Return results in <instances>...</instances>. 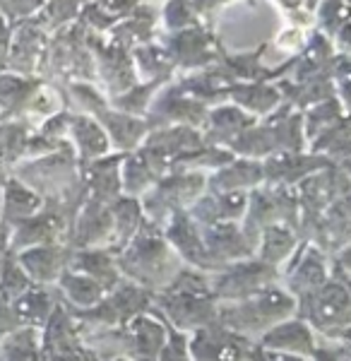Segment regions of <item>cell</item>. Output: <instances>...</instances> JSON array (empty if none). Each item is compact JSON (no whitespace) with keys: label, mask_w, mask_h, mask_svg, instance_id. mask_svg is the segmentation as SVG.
<instances>
[{"label":"cell","mask_w":351,"mask_h":361,"mask_svg":"<svg viewBox=\"0 0 351 361\" xmlns=\"http://www.w3.org/2000/svg\"><path fill=\"white\" fill-rule=\"evenodd\" d=\"M0 121H3V118H0Z\"/></svg>","instance_id":"9c48e42d"},{"label":"cell","mask_w":351,"mask_h":361,"mask_svg":"<svg viewBox=\"0 0 351 361\" xmlns=\"http://www.w3.org/2000/svg\"><path fill=\"white\" fill-rule=\"evenodd\" d=\"M5 258H8V253H5V250H0V275H3V267H5Z\"/></svg>","instance_id":"ba28073f"},{"label":"cell","mask_w":351,"mask_h":361,"mask_svg":"<svg viewBox=\"0 0 351 361\" xmlns=\"http://www.w3.org/2000/svg\"><path fill=\"white\" fill-rule=\"evenodd\" d=\"M0 361H41L37 328H17L0 340Z\"/></svg>","instance_id":"277c9868"},{"label":"cell","mask_w":351,"mask_h":361,"mask_svg":"<svg viewBox=\"0 0 351 361\" xmlns=\"http://www.w3.org/2000/svg\"><path fill=\"white\" fill-rule=\"evenodd\" d=\"M13 29H15L13 22H10L5 15H0V70H5V61H8V49H10V39H13Z\"/></svg>","instance_id":"52a82bcc"},{"label":"cell","mask_w":351,"mask_h":361,"mask_svg":"<svg viewBox=\"0 0 351 361\" xmlns=\"http://www.w3.org/2000/svg\"><path fill=\"white\" fill-rule=\"evenodd\" d=\"M46 51H49V34L41 32L32 20L20 22L13 29L5 70L37 78L41 66L46 63Z\"/></svg>","instance_id":"6da1fadb"},{"label":"cell","mask_w":351,"mask_h":361,"mask_svg":"<svg viewBox=\"0 0 351 361\" xmlns=\"http://www.w3.org/2000/svg\"><path fill=\"white\" fill-rule=\"evenodd\" d=\"M46 0H0V15L8 17L13 25L32 20Z\"/></svg>","instance_id":"8992f818"},{"label":"cell","mask_w":351,"mask_h":361,"mask_svg":"<svg viewBox=\"0 0 351 361\" xmlns=\"http://www.w3.org/2000/svg\"><path fill=\"white\" fill-rule=\"evenodd\" d=\"M39 85L41 80L32 78V75L0 70V118H20Z\"/></svg>","instance_id":"3957f363"},{"label":"cell","mask_w":351,"mask_h":361,"mask_svg":"<svg viewBox=\"0 0 351 361\" xmlns=\"http://www.w3.org/2000/svg\"><path fill=\"white\" fill-rule=\"evenodd\" d=\"M10 255L20 263L34 284L58 282V277L63 275V265H66V253L56 243H37V246L20 248Z\"/></svg>","instance_id":"7a4b0ae2"},{"label":"cell","mask_w":351,"mask_h":361,"mask_svg":"<svg viewBox=\"0 0 351 361\" xmlns=\"http://www.w3.org/2000/svg\"><path fill=\"white\" fill-rule=\"evenodd\" d=\"M32 279L25 270L20 267V263L13 258V255L8 253V258H5V267H3V275H0V296L8 301H15L17 296H22L27 292L29 287H32Z\"/></svg>","instance_id":"5b68a950"}]
</instances>
